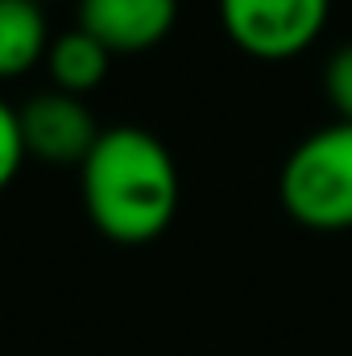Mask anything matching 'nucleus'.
<instances>
[{"label": "nucleus", "mask_w": 352, "mask_h": 356, "mask_svg": "<svg viewBox=\"0 0 352 356\" xmlns=\"http://www.w3.org/2000/svg\"><path fill=\"white\" fill-rule=\"evenodd\" d=\"M83 170L91 224L116 245H145L178 211V170L170 149L133 124L104 129Z\"/></svg>", "instance_id": "f257e3e1"}, {"label": "nucleus", "mask_w": 352, "mask_h": 356, "mask_svg": "<svg viewBox=\"0 0 352 356\" xmlns=\"http://www.w3.org/2000/svg\"><path fill=\"white\" fill-rule=\"evenodd\" d=\"M282 207L294 224L315 232L352 228V124L336 120L303 137L278 178Z\"/></svg>", "instance_id": "f03ea898"}, {"label": "nucleus", "mask_w": 352, "mask_h": 356, "mask_svg": "<svg viewBox=\"0 0 352 356\" xmlns=\"http://www.w3.org/2000/svg\"><path fill=\"white\" fill-rule=\"evenodd\" d=\"M328 8L332 0H220V21L237 50L286 63L323 33Z\"/></svg>", "instance_id": "7ed1b4c3"}, {"label": "nucleus", "mask_w": 352, "mask_h": 356, "mask_svg": "<svg viewBox=\"0 0 352 356\" xmlns=\"http://www.w3.org/2000/svg\"><path fill=\"white\" fill-rule=\"evenodd\" d=\"M17 116H21L25 154H33L42 162H58V166L79 162L83 166L99 141V129L91 120L88 104L67 91H38L33 99H25L17 108Z\"/></svg>", "instance_id": "20e7f679"}, {"label": "nucleus", "mask_w": 352, "mask_h": 356, "mask_svg": "<svg viewBox=\"0 0 352 356\" xmlns=\"http://www.w3.org/2000/svg\"><path fill=\"white\" fill-rule=\"evenodd\" d=\"M178 17V0H79V29L112 54L154 50Z\"/></svg>", "instance_id": "39448f33"}, {"label": "nucleus", "mask_w": 352, "mask_h": 356, "mask_svg": "<svg viewBox=\"0 0 352 356\" xmlns=\"http://www.w3.org/2000/svg\"><path fill=\"white\" fill-rule=\"evenodd\" d=\"M108 63H112V50L104 42H95L88 29H67L50 42L46 50V67H50V79L54 91H67V95H88L104 83L108 75Z\"/></svg>", "instance_id": "423d86ee"}, {"label": "nucleus", "mask_w": 352, "mask_h": 356, "mask_svg": "<svg viewBox=\"0 0 352 356\" xmlns=\"http://www.w3.org/2000/svg\"><path fill=\"white\" fill-rule=\"evenodd\" d=\"M50 50L42 0H0V79L29 71Z\"/></svg>", "instance_id": "0eeeda50"}, {"label": "nucleus", "mask_w": 352, "mask_h": 356, "mask_svg": "<svg viewBox=\"0 0 352 356\" xmlns=\"http://www.w3.org/2000/svg\"><path fill=\"white\" fill-rule=\"evenodd\" d=\"M323 91H328L336 116H340L344 124H352V42L340 46V50L328 58V67H323Z\"/></svg>", "instance_id": "6e6552de"}, {"label": "nucleus", "mask_w": 352, "mask_h": 356, "mask_svg": "<svg viewBox=\"0 0 352 356\" xmlns=\"http://www.w3.org/2000/svg\"><path fill=\"white\" fill-rule=\"evenodd\" d=\"M25 162V137H21V116L13 104L0 99V191L17 178Z\"/></svg>", "instance_id": "1a4fd4ad"}]
</instances>
